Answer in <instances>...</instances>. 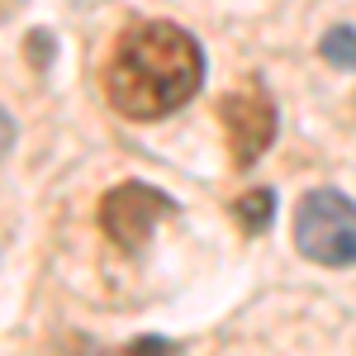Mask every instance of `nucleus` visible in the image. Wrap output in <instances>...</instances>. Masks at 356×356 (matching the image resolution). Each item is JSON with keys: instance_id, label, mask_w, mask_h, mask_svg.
I'll return each instance as SVG.
<instances>
[{"instance_id": "nucleus-1", "label": "nucleus", "mask_w": 356, "mask_h": 356, "mask_svg": "<svg viewBox=\"0 0 356 356\" xmlns=\"http://www.w3.org/2000/svg\"><path fill=\"white\" fill-rule=\"evenodd\" d=\"M204 81L200 43L181 24L143 19L124 29L105 67V95L124 119H162L181 110Z\"/></svg>"}, {"instance_id": "nucleus-2", "label": "nucleus", "mask_w": 356, "mask_h": 356, "mask_svg": "<svg viewBox=\"0 0 356 356\" xmlns=\"http://www.w3.org/2000/svg\"><path fill=\"white\" fill-rule=\"evenodd\" d=\"M295 243L318 266L356 261V204L342 191H309L295 209Z\"/></svg>"}, {"instance_id": "nucleus-3", "label": "nucleus", "mask_w": 356, "mask_h": 356, "mask_svg": "<svg viewBox=\"0 0 356 356\" xmlns=\"http://www.w3.org/2000/svg\"><path fill=\"white\" fill-rule=\"evenodd\" d=\"M223 138H228V157L238 166H252L275 138V100L261 90V81L238 86L233 95H223L219 105Z\"/></svg>"}, {"instance_id": "nucleus-4", "label": "nucleus", "mask_w": 356, "mask_h": 356, "mask_svg": "<svg viewBox=\"0 0 356 356\" xmlns=\"http://www.w3.org/2000/svg\"><path fill=\"white\" fill-rule=\"evenodd\" d=\"M171 214V200L143 181H129V186H114L105 200H100V228L110 233L119 247H143L147 233Z\"/></svg>"}, {"instance_id": "nucleus-5", "label": "nucleus", "mask_w": 356, "mask_h": 356, "mask_svg": "<svg viewBox=\"0 0 356 356\" xmlns=\"http://www.w3.org/2000/svg\"><path fill=\"white\" fill-rule=\"evenodd\" d=\"M275 204H271V191H252L243 200H233V219L243 223V233H261L266 223H271Z\"/></svg>"}, {"instance_id": "nucleus-6", "label": "nucleus", "mask_w": 356, "mask_h": 356, "mask_svg": "<svg viewBox=\"0 0 356 356\" xmlns=\"http://www.w3.org/2000/svg\"><path fill=\"white\" fill-rule=\"evenodd\" d=\"M323 57L332 67H356V33L352 29H332L323 38Z\"/></svg>"}, {"instance_id": "nucleus-7", "label": "nucleus", "mask_w": 356, "mask_h": 356, "mask_svg": "<svg viewBox=\"0 0 356 356\" xmlns=\"http://www.w3.org/2000/svg\"><path fill=\"white\" fill-rule=\"evenodd\" d=\"M124 356H176V342H166V337H138L134 347H124Z\"/></svg>"}]
</instances>
